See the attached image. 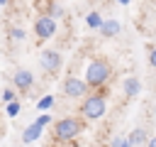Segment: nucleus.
Wrapping results in <instances>:
<instances>
[{
	"label": "nucleus",
	"mask_w": 156,
	"mask_h": 147,
	"mask_svg": "<svg viewBox=\"0 0 156 147\" xmlns=\"http://www.w3.org/2000/svg\"><path fill=\"white\" fill-rule=\"evenodd\" d=\"M83 78L88 81L90 88H102V86L112 78V64H110L107 59H93V61H88Z\"/></svg>",
	"instance_id": "obj_1"
},
{
	"label": "nucleus",
	"mask_w": 156,
	"mask_h": 147,
	"mask_svg": "<svg viewBox=\"0 0 156 147\" xmlns=\"http://www.w3.org/2000/svg\"><path fill=\"white\" fill-rule=\"evenodd\" d=\"M83 115L80 118H61L54 123V140L56 142H73L80 132H83Z\"/></svg>",
	"instance_id": "obj_2"
},
{
	"label": "nucleus",
	"mask_w": 156,
	"mask_h": 147,
	"mask_svg": "<svg viewBox=\"0 0 156 147\" xmlns=\"http://www.w3.org/2000/svg\"><path fill=\"white\" fill-rule=\"evenodd\" d=\"M80 115L85 118V120H100L105 113H107V98H105V93L100 91V93H88V96H83V103H80Z\"/></svg>",
	"instance_id": "obj_3"
},
{
	"label": "nucleus",
	"mask_w": 156,
	"mask_h": 147,
	"mask_svg": "<svg viewBox=\"0 0 156 147\" xmlns=\"http://www.w3.org/2000/svg\"><path fill=\"white\" fill-rule=\"evenodd\" d=\"M34 34H37L39 42L51 39V37L56 34V17H51V15H39V17L34 20Z\"/></svg>",
	"instance_id": "obj_4"
},
{
	"label": "nucleus",
	"mask_w": 156,
	"mask_h": 147,
	"mask_svg": "<svg viewBox=\"0 0 156 147\" xmlns=\"http://www.w3.org/2000/svg\"><path fill=\"white\" fill-rule=\"evenodd\" d=\"M88 91H90V86H88L85 78L68 76V78L63 81V93H66L68 98H83V96H88Z\"/></svg>",
	"instance_id": "obj_5"
},
{
	"label": "nucleus",
	"mask_w": 156,
	"mask_h": 147,
	"mask_svg": "<svg viewBox=\"0 0 156 147\" xmlns=\"http://www.w3.org/2000/svg\"><path fill=\"white\" fill-rule=\"evenodd\" d=\"M61 64H63V59H61L58 49H41V54H39V66H41L44 71L54 74V71L61 69Z\"/></svg>",
	"instance_id": "obj_6"
},
{
	"label": "nucleus",
	"mask_w": 156,
	"mask_h": 147,
	"mask_svg": "<svg viewBox=\"0 0 156 147\" xmlns=\"http://www.w3.org/2000/svg\"><path fill=\"white\" fill-rule=\"evenodd\" d=\"M12 83H15V88H17V91L27 93V91L34 86V76H32V71H29V69H17V71H15V76H12Z\"/></svg>",
	"instance_id": "obj_7"
},
{
	"label": "nucleus",
	"mask_w": 156,
	"mask_h": 147,
	"mask_svg": "<svg viewBox=\"0 0 156 147\" xmlns=\"http://www.w3.org/2000/svg\"><path fill=\"white\" fill-rule=\"evenodd\" d=\"M41 132H44V125H41L39 120H34L32 125L24 127V132H22V142H27V145H29V142H37V140L41 137Z\"/></svg>",
	"instance_id": "obj_8"
},
{
	"label": "nucleus",
	"mask_w": 156,
	"mask_h": 147,
	"mask_svg": "<svg viewBox=\"0 0 156 147\" xmlns=\"http://www.w3.org/2000/svg\"><path fill=\"white\" fill-rule=\"evenodd\" d=\"M122 88H124V96H127V98H136V96L141 93V81H139L136 76H127L124 83H122Z\"/></svg>",
	"instance_id": "obj_9"
},
{
	"label": "nucleus",
	"mask_w": 156,
	"mask_h": 147,
	"mask_svg": "<svg viewBox=\"0 0 156 147\" xmlns=\"http://www.w3.org/2000/svg\"><path fill=\"white\" fill-rule=\"evenodd\" d=\"M119 29H122V24H119L117 20H105L102 27H100V34H102V37H115Z\"/></svg>",
	"instance_id": "obj_10"
},
{
	"label": "nucleus",
	"mask_w": 156,
	"mask_h": 147,
	"mask_svg": "<svg viewBox=\"0 0 156 147\" xmlns=\"http://www.w3.org/2000/svg\"><path fill=\"white\" fill-rule=\"evenodd\" d=\"M129 142H132V145H149L146 130H144V127H134V130L129 132Z\"/></svg>",
	"instance_id": "obj_11"
},
{
	"label": "nucleus",
	"mask_w": 156,
	"mask_h": 147,
	"mask_svg": "<svg viewBox=\"0 0 156 147\" xmlns=\"http://www.w3.org/2000/svg\"><path fill=\"white\" fill-rule=\"evenodd\" d=\"M102 22H105V20L100 17V12H88V15H85V24H88L90 29H100Z\"/></svg>",
	"instance_id": "obj_12"
},
{
	"label": "nucleus",
	"mask_w": 156,
	"mask_h": 147,
	"mask_svg": "<svg viewBox=\"0 0 156 147\" xmlns=\"http://www.w3.org/2000/svg\"><path fill=\"white\" fill-rule=\"evenodd\" d=\"M20 110H22V108H20V100H17V98H15V100H10V103H7V108H5V113H7L10 118H17V115H20Z\"/></svg>",
	"instance_id": "obj_13"
},
{
	"label": "nucleus",
	"mask_w": 156,
	"mask_h": 147,
	"mask_svg": "<svg viewBox=\"0 0 156 147\" xmlns=\"http://www.w3.org/2000/svg\"><path fill=\"white\" fill-rule=\"evenodd\" d=\"M51 105H54V96H44V98H39V103H37L39 110H49Z\"/></svg>",
	"instance_id": "obj_14"
},
{
	"label": "nucleus",
	"mask_w": 156,
	"mask_h": 147,
	"mask_svg": "<svg viewBox=\"0 0 156 147\" xmlns=\"http://www.w3.org/2000/svg\"><path fill=\"white\" fill-rule=\"evenodd\" d=\"M10 37H12L15 42H22V39L27 37V32H24L22 27H12V29H10Z\"/></svg>",
	"instance_id": "obj_15"
},
{
	"label": "nucleus",
	"mask_w": 156,
	"mask_h": 147,
	"mask_svg": "<svg viewBox=\"0 0 156 147\" xmlns=\"http://www.w3.org/2000/svg\"><path fill=\"white\" fill-rule=\"evenodd\" d=\"M112 145H115V147H132L129 135H127V137H115V140H112Z\"/></svg>",
	"instance_id": "obj_16"
},
{
	"label": "nucleus",
	"mask_w": 156,
	"mask_h": 147,
	"mask_svg": "<svg viewBox=\"0 0 156 147\" xmlns=\"http://www.w3.org/2000/svg\"><path fill=\"white\" fill-rule=\"evenodd\" d=\"M49 15H51V17H63V7H61V5H51V7H49Z\"/></svg>",
	"instance_id": "obj_17"
},
{
	"label": "nucleus",
	"mask_w": 156,
	"mask_h": 147,
	"mask_svg": "<svg viewBox=\"0 0 156 147\" xmlns=\"http://www.w3.org/2000/svg\"><path fill=\"white\" fill-rule=\"evenodd\" d=\"M2 100H5V103L15 100V91H12V88H5V91H2Z\"/></svg>",
	"instance_id": "obj_18"
},
{
	"label": "nucleus",
	"mask_w": 156,
	"mask_h": 147,
	"mask_svg": "<svg viewBox=\"0 0 156 147\" xmlns=\"http://www.w3.org/2000/svg\"><path fill=\"white\" fill-rule=\"evenodd\" d=\"M37 120H39V123H41V125H44V127H46V125H49V123H51V115H49V113H41V115H39V118H37Z\"/></svg>",
	"instance_id": "obj_19"
},
{
	"label": "nucleus",
	"mask_w": 156,
	"mask_h": 147,
	"mask_svg": "<svg viewBox=\"0 0 156 147\" xmlns=\"http://www.w3.org/2000/svg\"><path fill=\"white\" fill-rule=\"evenodd\" d=\"M149 64H151V69H156V47L149 51Z\"/></svg>",
	"instance_id": "obj_20"
},
{
	"label": "nucleus",
	"mask_w": 156,
	"mask_h": 147,
	"mask_svg": "<svg viewBox=\"0 0 156 147\" xmlns=\"http://www.w3.org/2000/svg\"><path fill=\"white\" fill-rule=\"evenodd\" d=\"M117 2H119V5H129L132 0H117Z\"/></svg>",
	"instance_id": "obj_21"
},
{
	"label": "nucleus",
	"mask_w": 156,
	"mask_h": 147,
	"mask_svg": "<svg viewBox=\"0 0 156 147\" xmlns=\"http://www.w3.org/2000/svg\"><path fill=\"white\" fill-rule=\"evenodd\" d=\"M149 145H151V147H156V137H154V140H149Z\"/></svg>",
	"instance_id": "obj_22"
},
{
	"label": "nucleus",
	"mask_w": 156,
	"mask_h": 147,
	"mask_svg": "<svg viewBox=\"0 0 156 147\" xmlns=\"http://www.w3.org/2000/svg\"><path fill=\"white\" fill-rule=\"evenodd\" d=\"M5 2H7V0H0V7H2V5H5Z\"/></svg>",
	"instance_id": "obj_23"
},
{
	"label": "nucleus",
	"mask_w": 156,
	"mask_h": 147,
	"mask_svg": "<svg viewBox=\"0 0 156 147\" xmlns=\"http://www.w3.org/2000/svg\"><path fill=\"white\" fill-rule=\"evenodd\" d=\"M154 115H156V108H154Z\"/></svg>",
	"instance_id": "obj_24"
}]
</instances>
